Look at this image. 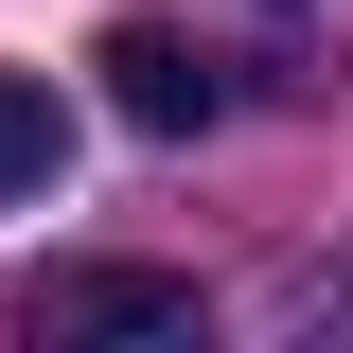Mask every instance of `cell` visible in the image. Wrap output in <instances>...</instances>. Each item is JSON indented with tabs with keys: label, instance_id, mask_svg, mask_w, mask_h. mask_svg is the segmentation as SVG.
Masks as SVG:
<instances>
[{
	"label": "cell",
	"instance_id": "cell-1",
	"mask_svg": "<svg viewBox=\"0 0 353 353\" xmlns=\"http://www.w3.org/2000/svg\"><path fill=\"white\" fill-rule=\"evenodd\" d=\"M0 336H53V353H88V336H194V283L176 265H53V283H18L0 301Z\"/></svg>",
	"mask_w": 353,
	"mask_h": 353
},
{
	"label": "cell",
	"instance_id": "cell-2",
	"mask_svg": "<svg viewBox=\"0 0 353 353\" xmlns=\"http://www.w3.org/2000/svg\"><path fill=\"white\" fill-rule=\"evenodd\" d=\"M88 71H106V106H124L141 141H194V124L230 106V71L176 36V18H106V53H88Z\"/></svg>",
	"mask_w": 353,
	"mask_h": 353
},
{
	"label": "cell",
	"instance_id": "cell-3",
	"mask_svg": "<svg viewBox=\"0 0 353 353\" xmlns=\"http://www.w3.org/2000/svg\"><path fill=\"white\" fill-rule=\"evenodd\" d=\"M53 176H71V106H53V71H0V212Z\"/></svg>",
	"mask_w": 353,
	"mask_h": 353
}]
</instances>
